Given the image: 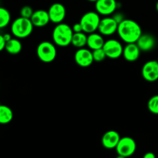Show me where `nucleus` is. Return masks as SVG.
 <instances>
[{
	"mask_svg": "<svg viewBox=\"0 0 158 158\" xmlns=\"http://www.w3.org/2000/svg\"><path fill=\"white\" fill-rule=\"evenodd\" d=\"M117 32L125 43H136L143 33L139 23L129 19H125L119 23Z\"/></svg>",
	"mask_w": 158,
	"mask_h": 158,
	"instance_id": "obj_1",
	"label": "nucleus"
},
{
	"mask_svg": "<svg viewBox=\"0 0 158 158\" xmlns=\"http://www.w3.org/2000/svg\"><path fill=\"white\" fill-rule=\"evenodd\" d=\"M73 33L72 26L66 23H59L56 25L52 30V41L56 46L60 47H66L71 44Z\"/></svg>",
	"mask_w": 158,
	"mask_h": 158,
	"instance_id": "obj_2",
	"label": "nucleus"
},
{
	"mask_svg": "<svg viewBox=\"0 0 158 158\" xmlns=\"http://www.w3.org/2000/svg\"><path fill=\"white\" fill-rule=\"evenodd\" d=\"M33 28L34 26L30 19L20 16L12 23L11 32L15 38L25 39L32 34Z\"/></svg>",
	"mask_w": 158,
	"mask_h": 158,
	"instance_id": "obj_3",
	"label": "nucleus"
},
{
	"mask_svg": "<svg viewBox=\"0 0 158 158\" xmlns=\"http://www.w3.org/2000/svg\"><path fill=\"white\" fill-rule=\"evenodd\" d=\"M36 55L40 61L45 63H49L56 60L57 49L55 44L49 41H43L36 48Z\"/></svg>",
	"mask_w": 158,
	"mask_h": 158,
	"instance_id": "obj_4",
	"label": "nucleus"
},
{
	"mask_svg": "<svg viewBox=\"0 0 158 158\" xmlns=\"http://www.w3.org/2000/svg\"><path fill=\"white\" fill-rule=\"evenodd\" d=\"M100 20L101 18L100 14L97 13L96 11H89L82 15L80 23L83 32L86 34H89L98 30Z\"/></svg>",
	"mask_w": 158,
	"mask_h": 158,
	"instance_id": "obj_5",
	"label": "nucleus"
},
{
	"mask_svg": "<svg viewBox=\"0 0 158 158\" xmlns=\"http://www.w3.org/2000/svg\"><path fill=\"white\" fill-rule=\"evenodd\" d=\"M115 149L117 154L127 158L131 157L136 152L137 143L132 137H123L120 138Z\"/></svg>",
	"mask_w": 158,
	"mask_h": 158,
	"instance_id": "obj_6",
	"label": "nucleus"
},
{
	"mask_svg": "<svg viewBox=\"0 0 158 158\" xmlns=\"http://www.w3.org/2000/svg\"><path fill=\"white\" fill-rule=\"evenodd\" d=\"M103 49L107 58L116 60L123 56V46L120 41L115 39H110L105 41Z\"/></svg>",
	"mask_w": 158,
	"mask_h": 158,
	"instance_id": "obj_7",
	"label": "nucleus"
},
{
	"mask_svg": "<svg viewBox=\"0 0 158 158\" xmlns=\"http://www.w3.org/2000/svg\"><path fill=\"white\" fill-rule=\"evenodd\" d=\"M117 0H98L95 2V9L97 13L103 16L113 15L118 9Z\"/></svg>",
	"mask_w": 158,
	"mask_h": 158,
	"instance_id": "obj_8",
	"label": "nucleus"
},
{
	"mask_svg": "<svg viewBox=\"0 0 158 158\" xmlns=\"http://www.w3.org/2000/svg\"><path fill=\"white\" fill-rule=\"evenodd\" d=\"M74 60L79 66L83 68L89 67L94 62L92 50L83 47L77 49L74 54Z\"/></svg>",
	"mask_w": 158,
	"mask_h": 158,
	"instance_id": "obj_9",
	"label": "nucleus"
},
{
	"mask_svg": "<svg viewBox=\"0 0 158 158\" xmlns=\"http://www.w3.org/2000/svg\"><path fill=\"white\" fill-rule=\"evenodd\" d=\"M141 75L146 81L153 83L158 80V62L157 60H149L143 65Z\"/></svg>",
	"mask_w": 158,
	"mask_h": 158,
	"instance_id": "obj_10",
	"label": "nucleus"
},
{
	"mask_svg": "<svg viewBox=\"0 0 158 158\" xmlns=\"http://www.w3.org/2000/svg\"><path fill=\"white\" fill-rule=\"evenodd\" d=\"M50 22L56 25L63 23L66 15V9L62 3L55 2L49 6L48 9Z\"/></svg>",
	"mask_w": 158,
	"mask_h": 158,
	"instance_id": "obj_11",
	"label": "nucleus"
},
{
	"mask_svg": "<svg viewBox=\"0 0 158 158\" xmlns=\"http://www.w3.org/2000/svg\"><path fill=\"white\" fill-rule=\"evenodd\" d=\"M117 28L118 23L112 16H104L100 20L98 31L102 35L109 36L117 32Z\"/></svg>",
	"mask_w": 158,
	"mask_h": 158,
	"instance_id": "obj_12",
	"label": "nucleus"
},
{
	"mask_svg": "<svg viewBox=\"0 0 158 158\" xmlns=\"http://www.w3.org/2000/svg\"><path fill=\"white\" fill-rule=\"evenodd\" d=\"M120 136L117 131L111 130L104 133L101 138V143L106 149H115L120 140Z\"/></svg>",
	"mask_w": 158,
	"mask_h": 158,
	"instance_id": "obj_13",
	"label": "nucleus"
},
{
	"mask_svg": "<svg viewBox=\"0 0 158 158\" xmlns=\"http://www.w3.org/2000/svg\"><path fill=\"white\" fill-rule=\"evenodd\" d=\"M138 47L142 52H149L155 48L157 40L155 37L150 33H142L140 38L136 42Z\"/></svg>",
	"mask_w": 158,
	"mask_h": 158,
	"instance_id": "obj_14",
	"label": "nucleus"
},
{
	"mask_svg": "<svg viewBox=\"0 0 158 158\" xmlns=\"http://www.w3.org/2000/svg\"><path fill=\"white\" fill-rule=\"evenodd\" d=\"M30 19L34 27H44L50 23L48 11L44 10V9H38L36 11H34Z\"/></svg>",
	"mask_w": 158,
	"mask_h": 158,
	"instance_id": "obj_15",
	"label": "nucleus"
},
{
	"mask_svg": "<svg viewBox=\"0 0 158 158\" xmlns=\"http://www.w3.org/2000/svg\"><path fill=\"white\" fill-rule=\"evenodd\" d=\"M140 49L136 43H127L126 46L123 47V56L127 62L137 61L140 56Z\"/></svg>",
	"mask_w": 158,
	"mask_h": 158,
	"instance_id": "obj_16",
	"label": "nucleus"
},
{
	"mask_svg": "<svg viewBox=\"0 0 158 158\" xmlns=\"http://www.w3.org/2000/svg\"><path fill=\"white\" fill-rule=\"evenodd\" d=\"M105 40L103 35L99 32H93L87 35V43L86 46L90 50H95V49H101L104 45Z\"/></svg>",
	"mask_w": 158,
	"mask_h": 158,
	"instance_id": "obj_17",
	"label": "nucleus"
},
{
	"mask_svg": "<svg viewBox=\"0 0 158 158\" xmlns=\"http://www.w3.org/2000/svg\"><path fill=\"white\" fill-rule=\"evenodd\" d=\"M23 49V44L20 42L19 39L12 38L9 41L6 42L5 49L6 52L11 55H17Z\"/></svg>",
	"mask_w": 158,
	"mask_h": 158,
	"instance_id": "obj_18",
	"label": "nucleus"
},
{
	"mask_svg": "<svg viewBox=\"0 0 158 158\" xmlns=\"http://www.w3.org/2000/svg\"><path fill=\"white\" fill-rule=\"evenodd\" d=\"M13 119V111L9 106L0 104V124L6 125Z\"/></svg>",
	"mask_w": 158,
	"mask_h": 158,
	"instance_id": "obj_19",
	"label": "nucleus"
},
{
	"mask_svg": "<svg viewBox=\"0 0 158 158\" xmlns=\"http://www.w3.org/2000/svg\"><path fill=\"white\" fill-rule=\"evenodd\" d=\"M86 43H87V34L86 32H74L73 35L71 45L77 49H80L85 47Z\"/></svg>",
	"mask_w": 158,
	"mask_h": 158,
	"instance_id": "obj_20",
	"label": "nucleus"
},
{
	"mask_svg": "<svg viewBox=\"0 0 158 158\" xmlns=\"http://www.w3.org/2000/svg\"><path fill=\"white\" fill-rule=\"evenodd\" d=\"M11 14L7 9L0 6V29L6 27L10 23Z\"/></svg>",
	"mask_w": 158,
	"mask_h": 158,
	"instance_id": "obj_21",
	"label": "nucleus"
},
{
	"mask_svg": "<svg viewBox=\"0 0 158 158\" xmlns=\"http://www.w3.org/2000/svg\"><path fill=\"white\" fill-rule=\"evenodd\" d=\"M148 108L153 114L158 115V94L151 97L148 102Z\"/></svg>",
	"mask_w": 158,
	"mask_h": 158,
	"instance_id": "obj_22",
	"label": "nucleus"
},
{
	"mask_svg": "<svg viewBox=\"0 0 158 158\" xmlns=\"http://www.w3.org/2000/svg\"><path fill=\"white\" fill-rule=\"evenodd\" d=\"M92 53L94 62H97V63H100V62L104 61L105 59L107 58L103 48L92 50Z\"/></svg>",
	"mask_w": 158,
	"mask_h": 158,
	"instance_id": "obj_23",
	"label": "nucleus"
},
{
	"mask_svg": "<svg viewBox=\"0 0 158 158\" xmlns=\"http://www.w3.org/2000/svg\"><path fill=\"white\" fill-rule=\"evenodd\" d=\"M34 11L32 8L29 6H25L20 9V16L23 18L30 19L33 14Z\"/></svg>",
	"mask_w": 158,
	"mask_h": 158,
	"instance_id": "obj_24",
	"label": "nucleus"
},
{
	"mask_svg": "<svg viewBox=\"0 0 158 158\" xmlns=\"http://www.w3.org/2000/svg\"><path fill=\"white\" fill-rule=\"evenodd\" d=\"M113 18L114 19L116 20V21L117 22V23H121L122 21H123V20H124L125 19V18H124V15H123V13H122V12H114V15H113Z\"/></svg>",
	"mask_w": 158,
	"mask_h": 158,
	"instance_id": "obj_25",
	"label": "nucleus"
},
{
	"mask_svg": "<svg viewBox=\"0 0 158 158\" xmlns=\"http://www.w3.org/2000/svg\"><path fill=\"white\" fill-rule=\"evenodd\" d=\"M72 29H73V32H83V28H82V26H81V24H80V22H79V23H75V24H73V26H72Z\"/></svg>",
	"mask_w": 158,
	"mask_h": 158,
	"instance_id": "obj_26",
	"label": "nucleus"
},
{
	"mask_svg": "<svg viewBox=\"0 0 158 158\" xmlns=\"http://www.w3.org/2000/svg\"><path fill=\"white\" fill-rule=\"evenodd\" d=\"M6 42L5 41L4 37H3V35L0 34V52H2V50L5 49V46H6Z\"/></svg>",
	"mask_w": 158,
	"mask_h": 158,
	"instance_id": "obj_27",
	"label": "nucleus"
},
{
	"mask_svg": "<svg viewBox=\"0 0 158 158\" xmlns=\"http://www.w3.org/2000/svg\"><path fill=\"white\" fill-rule=\"evenodd\" d=\"M143 158H156V155L153 152H148L143 155Z\"/></svg>",
	"mask_w": 158,
	"mask_h": 158,
	"instance_id": "obj_28",
	"label": "nucleus"
},
{
	"mask_svg": "<svg viewBox=\"0 0 158 158\" xmlns=\"http://www.w3.org/2000/svg\"><path fill=\"white\" fill-rule=\"evenodd\" d=\"M3 37H4V40H5V41H6V42L9 41V40H10L12 38V35H11V34H9V33L3 34Z\"/></svg>",
	"mask_w": 158,
	"mask_h": 158,
	"instance_id": "obj_29",
	"label": "nucleus"
},
{
	"mask_svg": "<svg viewBox=\"0 0 158 158\" xmlns=\"http://www.w3.org/2000/svg\"><path fill=\"white\" fill-rule=\"evenodd\" d=\"M116 158H127V157H123V156H121V155H117V157H116Z\"/></svg>",
	"mask_w": 158,
	"mask_h": 158,
	"instance_id": "obj_30",
	"label": "nucleus"
},
{
	"mask_svg": "<svg viewBox=\"0 0 158 158\" xmlns=\"http://www.w3.org/2000/svg\"><path fill=\"white\" fill-rule=\"evenodd\" d=\"M156 10H157V12H158V1L157 2V3H156Z\"/></svg>",
	"mask_w": 158,
	"mask_h": 158,
	"instance_id": "obj_31",
	"label": "nucleus"
},
{
	"mask_svg": "<svg viewBox=\"0 0 158 158\" xmlns=\"http://www.w3.org/2000/svg\"><path fill=\"white\" fill-rule=\"evenodd\" d=\"M87 1L91 2H96L98 1V0H87Z\"/></svg>",
	"mask_w": 158,
	"mask_h": 158,
	"instance_id": "obj_32",
	"label": "nucleus"
},
{
	"mask_svg": "<svg viewBox=\"0 0 158 158\" xmlns=\"http://www.w3.org/2000/svg\"><path fill=\"white\" fill-rule=\"evenodd\" d=\"M157 62H158V59H157Z\"/></svg>",
	"mask_w": 158,
	"mask_h": 158,
	"instance_id": "obj_33",
	"label": "nucleus"
}]
</instances>
